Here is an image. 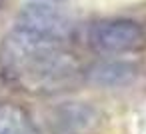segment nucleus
<instances>
[{"mask_svg":"<svg viewBox=\"0 0 146 134\" xmlns=\"http://www.w3.org/2000/svg\"><path fill=\"white\" fill-rule=\"evenodd\" d=\"M16 26L64 44L74 38V22L70 16L48 4H28L18 14Z\"/></svg>","mask_w":146,"mask_h":134,"instance_id":"20e7f679","label":"nucleus"},{"mask_svg":"<svg viewBox=\"0 0 146 134\" xmlns=\"http://www.w3.org/2000/svg\"><path fill=\"white\" fill-rule=\"evenodd\" d=\"M0 134H42L32 116L16 104H0Z\"/></svg>","mask_w":146,"mask_h":134,"instance_id":"423d86ee","label":"nucleus"},{"mask_svg":"<svg viewBox=\"0 0 146 134\" xmlns=\"http://www.w3.org/2000/svg\"><path fill=\"white\" fill-rule=\"evenodd\" d=\"M2 2H4V0H0V8H2Z\"/></svg>","mask_w":146,"mask_h":134,"instance_id":"0eeeda50","label":"nucleus"},{"mask_svg":"<svg viewBox=\"0 0 146 134\" xmlns=\"http://www.w3.org/2000/svg\"><path fill=\"white\" fill-rule=\"evenodd\" d=\"M86 78L98 86H108V88H116V86H126L136 78V68L128 62H116V60H108V62H98L94 66L88 68Z\"/></svg>","mask_w":146,"mask_h":134,"instance_id":"39448f33","label":"nucleus"},{"mask_svg":"<svg viewBox=\"0 0 146 134\" xmlns=\"http://www.w3.org/2000/svg\"><path fill=\"white\" fill-rule=\"evenodd\" d=\"M88 46L98 54H128L146 48V30L134 20H100L88 28Z\"/></svg>","mask_w":146,"mask_h":134,"instance_id":"f03ea898","label":"nucleus"},{"mask_svg":"<svg viewBox=\"0 0 146 134\" xmlns=\"http://www.w3.org/2000/svg\"><path fill=\"white\" fill-rule=\"evenodd\" d=\"M44 126L48 134H96L100 112L84 102H62L46 112Z\"/></svg>","mask_w":146,"mask_h":134,"instance_id":"7ed1b4c3","label":"nucleus"},{"mask_svg":"<svg viewBox=\"0 0 146 134\" xmlns=\"http://www.w3.org/2000/svg\"><path fill=\"white\" fill-rule=\"evenodd\" d=\"M0 76L20 92L52 96L78 86L84 70L68 44L16 26L0 42Z\"/></svg>","mask_w":146,"mask_h":134,"instance_id":"f257e3e1","label":"nucleus"}]
</instances>
